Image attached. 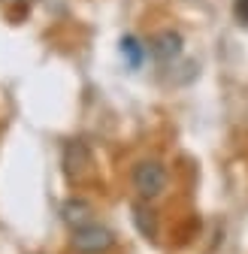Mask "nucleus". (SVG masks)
<instances>
[{"label": "nucleus", "mask_w": 248, "mask_h": 254, "mask_svg": "<svg viewBox=\"0 0 248 254\" xmlns=\"http://www.w3.org/2000/svg\"><path fill=\"white\" fill-rule=\"evenodd\" d=\"M70 248L76 254H109L115 248V233L106 224L88 221V224H82L70 233Z\"/></svg>", "instance_id": "obj_1"}, {"label": "nucleus", "mask_w": 248, "mask_h": 254, "mask_svg": "<svg viewBox=\"0 0 248 254\" xmlns=\"http://www.w3.org/2000/svg\"><path fill=\"white\" fill-rule=\"evenodd\" d=\"M170 182V173L161 161H139L133 167V188H136V194L142 200H154V197H161V190L167 188Z\"/></svg>", "instance_id": "obj_2"}, {"label": "nucleus", "mask_w": 248, "mask_h": 254, "mask_svg": "<svg viewBox=\"0 0 248 254\" xmlns=\"http://www.w3.org/2000/svg\"><path fill=\"white\" fill-rule=\"evenodd\" d=\"M61 164H64V176L70 182H82L91 170V148L82 142V139H70L64 145V157H61Z\"/></svg>", "instance_id": "obj_3"}, {"label": "nucleus", "mask_w": 248, "mask_h": 254, "mask_svg": "<svg viewBox=\"0 0 248 254\" xmlns=\"http://www.w3.org/2000/svg\"><path fill=\"white\" fill-rule=\"evenodd\" d=\"M185 49V40L179 30H161V34H154L151 37V58L154 61H161V64H170L182 55Z\"/></svg>", "instance_id": "obj_4"}, {"label": "nucleus", "mask_w": 248, "mask_h": 254, "mask_svg": "<svg viewBox=\"0 0 248 254\" xmlns=\"http://www.w3.org/2000/svg\"><path fill=\"white\" fill-rule=\"evenodd\" d=\"M61 215H64V221H67L73 230L91 221V209H88V203H82V200H67L64 209H61Z\"/></svg>", "instance_id": "obj_5"}, {"label": "nucleus", "mask_w": 248, "mask_h": 254, "mask_svg": "<svg viewBox=\"0 0 248 254\" xmlns=\"http://www.w3.org/2000/svg\"><path fill=\"white\" fill-rule=\"evenodd\" d=\"M133 224L139 227V233H142L148 242H154V212H151V209H145L142 203L133 206Z\"/></svg>", "instance_id": "obj_6"}, {"label": "nucleus", "mask_w": 248, "mask_h": 254, "mask_svg": "<svg viewBox=\"0 0 248 254\" xmlns=\"http://www.w3.org/2000/svg\"><path fill=\"white\" fill-rule=\"evenodd\" d=\"M121 52H124V61H127L130 64V67H139V64H142V46H139V40L136 37H124L121 40Z\"/></svg>", "instance_id": "obj_7"}, {"label": "nucleus", "mask_w": 248, "mask_h": 254, "mask_svg": "<svg viewBox=\"0 0 248 254\" xmlns=\"http://www.w3.org/2000/svg\"><path fill=\"white\" fill-rule=\"evenodd\" d=\"M233 15L242 24H248V0H236V3H233Z\"/></svg>", "instance_id": "obj_8"}]
</instances>
